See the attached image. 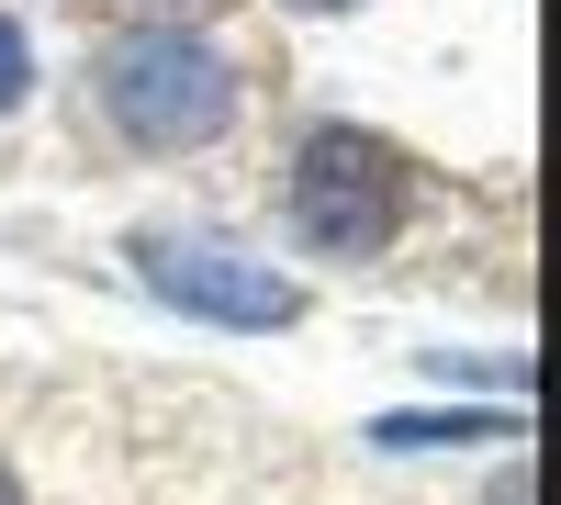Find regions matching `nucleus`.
I'll return each mask as SVG.
<instances>
[{
    "label": "nucleus",
    "instance_id": "7",
    "mask_svg": "<svg viewBox=\"0 0 561 505\" xmlns=\"http://www.w3.org/2000/svg\"><path fill=\"white\" fill-rule=\"evenodd\" d=\"M293 12H359V0H293Z\"/></svg>",
    "mask_w": 561,
    "mask_h": 505
},
{
    "label": "nucleus",
    "instance_id": "5",
    "mask_svg": "<svg viewBox=\"0 0 561 505\" xmlns=\"http://www.w3.org/2000/svg\"><path fill=\"white\" fill-rule=\"evenodd\" d=\"M23 90H34V45H23V23H12V12H0V113H12Z\"/></svg>",
    "mask_w": 561,
    "mask_h": 505
},
{
    "label": "nucleus",
    "instance_id": "8",
    "mask_svg": "<svg viewBox=\"0 0 561 505\" xmlns=\"http://www.w3.org/2000/svg\"><path fill=\"white\" fill-rule=\"evenodd\" d=\"M0 505H23V483H12V472H0Z\"/></svg>",
    "mask_w": 561,
    "mask_h": 505
},
{
    "label": "nucleus",
    "instance_id": "3",
    "mask_svg": "<svg viewBox=\"0 0 561 505\" xmlns=\"http://www.w3.org/2000/svg\"><path fill=\"white\" fill-rule=\"evenodd\" d=\"M135 269H147V292L214 314V326H293L304 314V282H280L270 259L214 248V237H135Z\"/></svg>",
    "mask_w": 561,
    "mask_h": 505
},
{
    "label": "nucleus",
    "instance_id": "6",
    "mask_svg": "<svg viewBox=\"0 0 561 505\" xmlns=\"http://www.w3.org/2000/svg\"><path fill=\"white\" fill-rule=\"evenodd\" d=\"M494 505H539V472H528V461H505V494H494Z\"/></svg>",
    "mask_w": 561,
    "mask_h": 505
},
{
    "label": "nucleus",
    "instance_id": "1",
    "mask_svg": "<svg viewBox=\"0 0 561 505\" xmlns=\"http://www.w3.org/2000/svg\"><path fill=\"white\" fill-rule=\"evenodd\" d=\"M102 113L135 135V147H214V135H237V68L214 57L203 34H124L113 57H102Z\"/></svg>",
    "mask_w": 561,
    "mask_h": 505
},
{
    "label": "nucleus",
    "instance_id": "2",
    "mask_svg": "<svg viewBox=\"0 0 561 505\" xmlns=\"http://www.w3.org/2000/svg\"><path fill=\"white\" fill-rule=\"evenodd\" d=\"M404 203H415V169H404L393 135H370V124H314L304 135V158H293V225L325 259H382Z\"/></svg>",
    "mask_w": 561,
    "mask_h": 505
},
{
    "label": "nucleus",
    "instance_id": "4",
    "mask_svg": "<svg viewBox=\"0 0 561 505\" xmlns=\"http://www.w3.org/2000/svg\"><path fill=\"white\" fill-rule=\"evenodd\" d=\"M370 438H393V449L427 438V449H449V438H505V416H382Z\"/></svg>",
    "mask_w": 561,
    "mask_h": 505
}]
</instances>
